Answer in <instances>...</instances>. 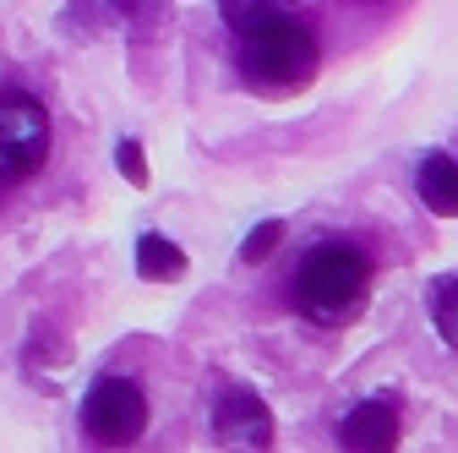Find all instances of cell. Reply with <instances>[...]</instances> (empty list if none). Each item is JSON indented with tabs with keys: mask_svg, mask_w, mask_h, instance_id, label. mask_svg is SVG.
<instances>
[{
	"mask_svg": "<svg viewBox=\"0 0 458 453\" xmlns=\"http://www.w3.org/2000/svg\"><path fill=\"white\" fill-rule=\"evenodd\" d=\"M290 301L317 328H350L371 301V257L355 241H317L290 273Z\"/></svg>",
	"mask_w": 458,
	"mask_h": 453,
	"instance_id": "6da1fadb",
	"label": "cell"
},
{
	"mask_svg": "<svg viewBox=\"0 0 458 453\" xmlns=\"http://www.w3.org/2000/svg\"><path fill=\"white\" fill-rule=\"evenodd\" d=\"M235 72L246 77V88H262V93H295L317 77L322 66V38L306 17L295 12H278L257 28H241L235 33V49H229Z\"/></svg>",
	"mask_w": 458,
	"mask_h": 453,
	"instance_id": "7a4b0ae2",
	"label": "cell"
},
{
	"mask_svg": "<svg viewBox=\"0 0 458 453\" xmlns=\"http://www.w3.org/2000/svg\"><path fill=\"white\" fill-rule=\"evenodd\" d=\"M49 142H55L49 109L22 88L0 93V192L28 186L49 164Z\"/></svg>",
	"mask_w": 458,
	"mask_h": 453,
	"instance_id": "3957f363",
	"label": "cell"
},
{
	"mask_svg": "<svg viewBox=\"0 0 458 453\" xmlns=\"http://www.w3.org/2000/svg\"><path fill=\"white\" fill-rule=\"evenodd\" d=\"M148 393L137 377H98L82 399V437L93 448H131L148 432Z\"/></svg>",
	"mask_w": 458,
	"mask_h": 453,
	"instance_id": "277c9868",
	"label": "cell"
},
{
	"mask_svg": "<svg viewBox=\"0 0 458 453\" xmlns=\"http://www.w3.org/2000/svg\"><path fill=\"white\" fill-rule=\"evenodd\" d=\"M208 437H213L218 448H273V410L257 399L251 388L229 382L218 399H213Z\"/></svg>",
	"mask_w": 458,
	"mask_h": 453,
	"instance_id": "5b68a950",
	"label": "cell"
},
{
	"mask_svg": "<svg viewBox=\"0 0 458 453\" xmlns=\"http://www.w3.org/2000/svg\"><path fill=\"white\" fill-rule=\"evenodd\" d=\"M338 442L355 453H382L398 442V410L387 399H360L350 415L338 421Z\"/></svg>",
	"mask_w": 458,
	"mask_h": 453,
	"instance_id": "8992f818",
	"label": "cell"
},
{
	"mask_svg": "<svg viewBox=\"0 0 458 453\" xmlns=\"http://www.w3.org/2000/svg\"><path fill=\"white\" fill-rule=\"evenodd\" d=\"M415 197L437 218H458V158L453 153H426L415 169Z\"/></svg>",
	"mask_w": 458,
	"mask_h": 453,
	"instance_id": "52a82bcc",
	"label": "cell"
},
{
	"mask_svg": "<svg viewBox=\"0 0 458 453\" xmlns=\"http://www.w3.org/2000/svg\"><path fill=\"white\" fill-rule=\"evenodd\" d=\"M191 257L181 252V241H169L158 230H142L137 235V278L142 285H175V278H186Z\"/></svg>",
	"mask_w": 458,
	"mask_h": 453,
	"instance_id": "ba28073f",
	"label": "cell"
},
{
	"mask_svg": "<svg viewBox=\"0 0 458 453\" xmlns=\"http://www.w3.org/2000/svg\"><path fill=\"white\" fill-rule=\"evenodd\" d=\"M104 12L131 38H158L169 28V0H104Z\"/></svg>",
	"mask_w": 458,
	"mask_h": 453,
	"instance_id": "9c48e42d",
	"label": "cell"
},
{
	"mask_svg": "<svg viewBox=\"0 0 458 453\" xmlns=\"http://www.w3.org/2000/svg\"><path fill=\"white\" fill-rule=\"evenodd\" d=\"M290 6H295V0H218V17H224L229 33H241V28H257V22L290 12Z\"/></svg>",
	"mask_w": 458,
	"mask_h": 453,
	"instance_id": "30bf717a",
	"label": "cell"
},
{
	"mask_svg": "<svg viewBox=\"0 0 458 453\" xmlns=\"http://www.w3.org/2000/svg\"><path fill=\"white\" fill-rule=\"evenodd\" d=\"M431 322L447 338V350H458V273H447V278L431 285Z\"/></svg>",
	"mask_w": 458,
	"mask_h": 453,
	"instance_id": "8fae6325",
	"label": "cell"
},
{
	"mask_svg": "<svg viewBox=\"0 0 458 453\" xmlns=\"http://www.w3.org/2000/svg\"><path fill=\"white\" fill-rule=\"evenodd\" d=\"M114 169L126 175V186L131 192H148L153 186V169H148V148L137 142V137H121L114 142Z\"/></svg>",
	"mask_w": 458,
	"mask_h": 453,
	"instance_id": "7c38bea8",
	"label": "cell"
},
{
	"mask_svg": "<svg viewBox=\"0 0 458 453\" xmlns=\"http://www.w3.org/2000/svg\"><path fill=\"white\" fill-rule=\"evenodd\" d=\"M278 241H284V218H262V224H257V230H251V235L241 241V262H246V268H257V262H267Z\"/></svg>",
	"mask_w": 458,
	"mask_h": 453,
	"instance_id": "4fadbf2b",
	"label": "cell"
}]
</instances>
